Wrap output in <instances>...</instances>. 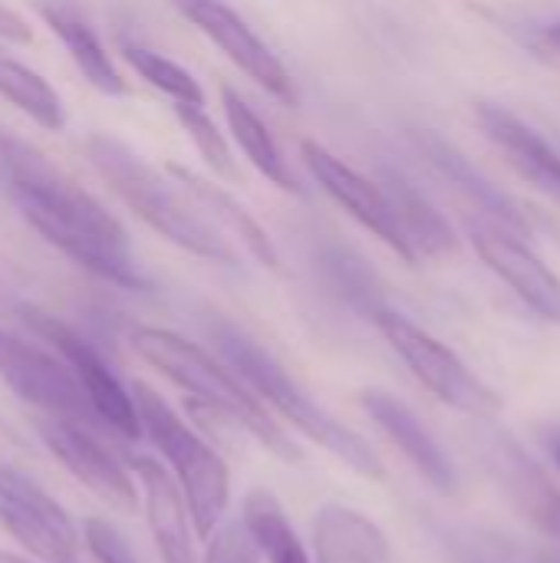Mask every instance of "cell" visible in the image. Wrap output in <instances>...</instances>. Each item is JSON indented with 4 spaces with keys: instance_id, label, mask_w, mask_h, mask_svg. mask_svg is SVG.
<instances>
[{
    "instance_id": "1",
    "label": "cell",
    "mask_w": 560,
    "mask_h": 563,
    "mask_svg": "<svg viewBox=\"0 0 560 563\" xmlns=\"http://www.w3.org/2000/svg\"><path fill=\"white\" fill-rule=\"evenodd\" d=\"M0 168L23 221L76 267L122 290H152L129 251L125 228L36 145L0 132Z\"/></svg>"
},
{
    "instance_id": "2",
    "label": "cell",
    "mask_w": 560,
    "mask_h": 563,
    "mask_svg": "<svg viewBox=\"0 0 560 563\" xmlns=\"http://www.w3.org/2000/svg\"><path fill=\"white\" fill-rule=\"evenodd\" d=\"M211 340L221 353V363L264 402L271 406L284 422H290L300 435L327 449L337 462H343L350 472L370 482H383L386 468L376 455V449L356 435L350 426H343L337 416H330L320 402H314L300 383L261 346L254 343L244 330H238L228 320L211 323Z\"/></svg>"
},
{
    "instance_id": "3",
    "label": "cell",
    "mask_w": 560,
    "mask_h": 563,
    "mask_svg": "<svg viewBox=\"0 0 560 563\" xmlns=\"http://www.w3.org/2000/svg\"><path fill=\"white\" fill-rule=\"evenodd\" d=\"M86 155L99 178L125 201L129 211H135L152 231L178 244L182 251L234 267L238 254L234 247L198 214V208L185 198V191L165 178L158 168H152L142 155H135L125 142L112 135H92L86 142Z\"/></svg>"
},
{
    "instance_id": "4",
    "label": "cell",
    "mask_w": 560,
    "mask_h": 563,
    "mask_svg": "<svg viewBox=\"0 0 560 563\" xmlns=\"http://www.w3.org/2000/svg\"><path fill=\"white\" fill-rule=\"evenodd\" d=\"M132 350L152 369H158L165 379L182 386L191 399L208 402V406L234 416L238 426H244L284 465H300L304 462V452L274 422L271 409L221 360H215L198 343H191V340H185V336H178L172 330H162V327H135L132 330Z\"/></svg>"
},
{
    "instance_id": "5",
    "label": "cell",
    "mask_w": 560,
    "mask_h": 563,
    "mask_svg": "<svg viewBox=\"0 0 560 563\" xmlns=\"http://www.w3.org/2000/svg\"><path fill=\"white\" fill-rule=\"evenodd\" d=\"M129 393L142 435H149L152 445L162 452L168 475L182 488L195 534L208 541L215 528H221L231 505V475L224 459L191 426H185V419L149 383L135 379Z\"/></svg>"
},
{
    "instance_id": "6",
    "label": "cell",
    "mask_w": 560,
    "mask_h": 563,
    "mask_svg": "<svg viewBox=\"0 0 560 563\" xmlns=\"http://www.w3.org/2000/svg\"><path fill=\"white\" fill-rule=\"evenodd\" d=\"M386 343L399 353V360L409 366V373L446 406L465 416L492 419L502 409V396L479 376L472 373L446 343H439L432 333L416 327L409 317L383 307L370 317Z\"/></svg>"
},
{
    "instance_id": "7",
    "label": "cell",
    "mask_w": 560,
    "mask_h": 563,
    "mask_svg": "<svg viewBox=\"0 0 560 563\" xmlns=\"http://www.w3.org/2000/svg\"><path fill=\"white\" fill-rule=\"evenodd\" d=\"M20 320L73 369L89 409L96 412V419L106 432H112L119 439L142 435L129 386L116 376V369L106 363V356L86 336H79L73 327H66L63 320H56L53 313H46L40 307H20Z\"/></svg>"
},
{
    "instance_id": "8",
    "label": "cell",
    "mask_w": 560,
    "mask_h": 563,
    "mask_svg": "<svg viewBox=\"0 0 560 563\" xmlns=\"http://www.w3.org/2000/svg\"><path fill=\"white\" fill-rule=\"evenodd\" d=\"M0 379L17 399L33 406L43 419H63L106 435L73 369L56 353L7 330H0Z\"/></svg>"
},
{
    "instance_id": "9",
    "label": "cell",
    "mask_w": 560,
    "mask_h": 563,
    "mask_svg": "<svg viewBox=\"0 0 560 563\" xmlns=\"http://www.w3.org/2000/svg\"><path fill=\"white\" fill-rule=\"evenodd\" d=\"M40 442L46 445V452L92 495L99 498L109 511L116 515H135L139 501V488L135 478L129 475V468L102 445L99 432L63 422V419H43L36 422Z\"/></svg>"
},
{
    "instance_id": "10",
    "label": "cell",
    "mask_w": 560,
    "mask_h": 563,
    "mask_svg": "<svg viewBox=\"0 0 560 563\" xmlns=\"http://www.w3.org/2000/svg\"><path fill=\"white\" fill-rule=\"evenodd\" d=\"M0 525L40 561H73L79 551V531L63 505L10 465H0Z\"/></svg>"
},
{
    "instance_id": "11",
    "label": "cell",
    "mask_w": 560,
    "mask_h": 563,
    "mask_svg": "<svg viewBox=\"0 0 560 563\" xmlns=\"http://www.w3.org/2000/svg\"><path fill=\"white\" fill-rule=\"evenodd\" d=\"M300 158L310 168L314 181L343 211H350L366 231H373L386 247H393L406 264H419V257H416L413 244L406 241V234H403V228H399V221H396V214H393V208H389V201H386V195L380 188V181H370L366 175L350 168L343 158H337L330 148H323L314 139L300 142Z\"/></svg>"
},
{
    "instance_id": "12",
    "label": "cell",
    "mask_w": 560,
    "mask_h": 563,
    "mask_svg": "<svg viewBox=\"0 0 560 563\" xmlns=\"http://www.w3.org/2000/svg\"><path fill=\"white\" fill-rule=\"evenodd\" d=\"M241 73L264 86L284 106H297V86L274 49L224 0H172Z\"/></svg>"
},
{
    "instance_id": "13",
    "label": "cell",
    "mask_w": 560,
    "mask_h": 563,
    "mask_svg": "<svg viewBox=\"0 0 560 563\" xmlns=\"http://www.w3.org/2000/svg\"><path fill=\"white\" fill-rule=\"evenodd\" d=\"M472 247L479 257L545 320L560 323V277L518 238L515 231L495 221H472L469 224Z\"/></svg>"
},
{
    "instance_id": "14",
    "label": "cell",
    "mask_w": 560,
    "mask_h": 563,
    "mask_svg": "<svg viewBox=\"0 0 560 563\" xmlns=\"http://www.w3.org/2000/svg\"><path fill=\"white\" fill-rule=\"evenodd\" d=\"M360 406L436 492H442V495H455L459 492L455 462L439 445V439L426 429V422L399 396H393L386 389H363L360 393Z\"/></svg>"
},
{
    "instance_id": "15",
    "label": "cell",
    "mask_w": 560,
    "mask_h": 563,
    "mask_svg": "<svg viewBox=\"0 0 560 563\" xmlns=\"http://www.w3.org/2000/svg\"><path fill=\"white\" fill-rule=\"evenodd\" d=\"M125 462L139 478V501L145 505V521L162 563H198L188 505L168 468L149 455H129Z\"/></svg>"
},
{
    "instance_id": "16",
    "label": "cell",
    "mask_w": 560,
    "mask_h": 563,
    "mask_svg": "<svg viewBox=\"0 0 560 563\" xmlns=\"http://www.w3.org/2000/svg\"><path fill=\"white\" fill-rule=\"evenodd\" d=\"M165 175L185 191V198L198 208V214L231 244V241H238L257 264H264V267H281V254H277V247H274V241L267 238V231L228 195V191H221L218 185H211V181H205V178H198L195 172H188V168H182V165H168L165 168Z\"/></svg>"
},
{
    "instance_id": "17",
    "label": "cell",
    "mask_w": 560,
    "mask_h": 563,
    "mask_svg": "<svg viewBox=\"0 0 560 563\" xmlns=\"http://www.w3.org/2000/svg\"><path fill=\"white\" fill-rule=\"evenodd\" d=\"M479 125L505 152L521 178L560 201V152L545 135L495 102H479Z\"/></svg>"
},
{
    "instance_id": "18",
    "label": "cell",
    "mask_w": 560,
    "mask_h": 563,
    "mask_svg": "<svg viewBox=\"0 0 560 563\" xmlns=\"http://www.w3.org/2000/svg\"><path fill=\"white\" fill-rule=\"evenodd\" d=\"M317 563H389V538L376 521L347 505H323L314 515Z\"/></svg>"
},
{
    "instance_id": "19",
    "label": "cell",
    "mask_w": 560,
    "mask_h": 563,
    "mask_svg": "<svg viewBox=\"0 0 560 563\" xmlns=\"http://www.w3.org/2000/svg\"><path fill=\"white\" fill-rule=\"evenodd\" d=\"M40 16L46 20V26L59 36V43L66 46L69 59L76 63V69L83 73V79L99 89L102 96H125L129 92V82L125 76L116 69V63L109 59L106 46L99 43L96 30L69 7V3H59V0H40L36 3Z\"/></svg>"
},
{
    "instance_id": "20",
    "label": "cell",
    "mask_w": 560,
    "mask_h": 563,
    "mask_svg": "<svg viewBox=\"0 0 560 563\" xmlns=\"http://www.w3.org/2000/svg\"><path fill=\"white\" fill-rule=\"evenodd\" d=\"M380 188L406 234V241L413 244L416 257H446L459 247V238L452 231V224L436 211V205L399 172L383 168L380 172Z\"/></svg>"
},
{
    "instance_id": "21",
    "label": "cell",
    "mask_w": 560,
    "mask_h": 563,
    "mask_svg": "<svg viewBox=\"0 0 560 563\" xmlns=\"http://www.w3.org/2000/svg\"><path fill=\"white\" fill-rule=\"evenodd\" d=\"M419 148L426 152V158L459 188V191H465L485 214H488V221H495V224H502V228H508V231H515L518 238H531V224H528V218H525V211L498 188V185H492L455 145H449L446 139H439V135H419Z\"/></svg>"
},
{
    "instance_id": "22",
    "label": "cell",
    "mask_w": 560,
    "mask_h": 563,
    "mask_svg": "<svg viewBox=\"0 0 560 563\" xmlns=\"http://www.w3.org/2000/svg\"><path fill=\"white\" fill-rule=\"evenodd\" d=\"M221 106H224V119L234 132V142L241 145V152L248 155V162L277 188L304 195V185L297 181L290 162L284 158L281 145L274 142L271 129L261 122V115L244 102V96L234 86H221Z\"/></svg>"
},
{
    "instance_id": "23",
    "label": "cell",
    "mask_w": 560,
    "mask_h": 563,
    "mask_svg": "<svg viewBox=\"0 0 560 563\" xmlns=\"http://www.w3.org/2000/svg\"><path fill=\"white\" fill-rule=\"evenodd\" d=\"M241 528L267 563H310L281 498L267 488H251L241 501Z\"/></svg>"
},
{
    "instance_id": "24",
    "label": "cell",
    "mask_w": 560,
    "mask_h": 563,
    "mask_svg": "<svg viewBox=\"0 0 560 563\" xmlns=\"http://www.w3.org/2000/svg\"><path fill=\"white\" fill-rule=\"evenodd\" d=\"M0 96L46 132H59L66 125V109L56 89L40 73L7 56H0Z\"/></svg>"
},
{
    "instance_id": "25",
    "label": "cell",
    "mask_w": 560,
    "mask_h": 563,
    "mask_svg": "<svg viewBox=\"0 0 560 563\" xmlns=\"http://www.w3.org/2000/svg\"><path fill=\"white\" fill-rule=\"evenodd\" d=\"M122 56L129 59V66L149 82L155 86L158 92H165L172 102H185V106H205V92L198 86V79L182 69L178 63H172L168 56L142 46V43H125L122 46Z\"/></svg>"
},
{
    "instance_id": "26",
    "label": "cell",
    "mask_w": 560,
    "mask_h": 563,
    "mask_svg": "<svg viewBox=\"0 0 560 563\" xmlns=\"http://www.w3.org/2000/svg\"><path fill=\"white\" fill-rule=\"evenodd\" d=\"M327 274L330 280L337 284V290L350 300V307L363 310L366 317H373L376 310L386 307V297H383V284L380 277L370 271V264L363 257H356L353 251H343V247H333L327 257Z\"/></svg>"
},
{
    "instance_id": "27",
    "label": "cell",
    "mask_w": 560,
    "mask_h": 563,
    "mask_svg": "<svg viewBox=\"0 0 560 563\" xmlns=\"http://www.w3.org/2000/svg\"><path fill=\"white\" fill-rule=\"evenodd\" d=\"M172 109H175V119L182 122V129L188 132V139L195 142L198 155L215 168V175L234 181V178L241 175V172H238V162H234V155H231V148H228V142H224V135L218 132L215 119L205 112V106L172 102Z\"/></svg>"
},
{
    "instance_id": "28",
    "label": "cell",
    "mask_w": 560,
    "mask_h": 563,
    "mask_svg": "<svg viewBox=\"0 0 560 563\" xmlns=\"http://www.w3.org/2000/svg\"><path fill=\"white\" fill-rule=\"evenodd\" d=\"M83 544L96 563H139V558L132 554V548L125 541V534L106 518L92 515L83 521Z\"/></svg>"
},
{
    "instance_id": "29",
    "label": "cell",
    "mask_w": 560,
    "mask_h": 563,
    "mask_svg": "<svg viewBox=\"0 0 560 563\" xmlns=\"http://www.w3.org/2000/svg\"><path fill=\"white\" fill-rule=\"evenodd\" d=\"M201 563H261V554L251 544L241 521H234V525L215 528V534L208 538V551H205Z\"/></svg>"
},
{
    "instance_id": "30",
    "label": "cell",
    "mask_w": 560,
    "mask_h": 563,
    "mask_svg": "<svg viewBox=\"0 0 560 563\" xmlns=\"http://www.w3.org/2000/svg\"><path fill=\"white\" fill-rule=\"evenodd\" d=\"M0 36L10 40V43H30L33 40V30L26 26V20L17 10H10V7L0 3Z\"/></svg>"
},
{
    "instance_id": "31",
    "label": "cell",
    "mask_w": 560,
    "mask_h": 563,
    "mask_svg": "<svg viewBox=\"0 0 560 563\" xmlns=\"http://www.w3.org/2000/svg\"><path fill=\"white\" fill-rule=\"evenodd\" d=\"M472 563H521L508 548H502V544H479L475 551H472V558H469Z\"/></svg>"
},
{
    "instance_id": "32",
    "label": "cell",
    "mask_w": 560,
    "mask_h": 563,
    "mask_svg": "<svg viewBox=\"0 0 560 563\" xmlns=\"http://www.w3.org/2000/svg\"><path fill=\"white\" fill-rule=\"evenodd\" d=\"M545 40H548V43H551V46H554V49H558V53H560V23H554V26H548Z\"/></svg>"
},
{
    "instance_id": "33",
    "label": "cell",
    "mask_w": 560,
    "mask_h": 563,
    "mask_svg": "<svg viewBox=\"0 0 560 563\" xmlns=\"http://www.w3.org/2000/svg\"><path fill=\"white\" fill-rule=\"evenodd\" d=\"M0 563H30L26 558H20V554H13V551H3L0 548Z\"/></svg>"
},
{
    "instance_id": "34",
    "label": "cell",
    "mask_w": 560,
    "mask_h": 563,
    "mask_svg": "<svg viewBox=\"0 0 560 563\" xmlns=\"http://www.w3.org/2000/svg\"><path fill=\"white\" fill-rule=\"evenodd\" d=\"M548 449H551V459L558 462V468H560V432H558V435H551V442H548Z\"/></svg>"
},
{
    "instance_id": "35",
    "label": "cell",
    "mask_w": 560,
    "mask_h": 563,
    "mask_svg": "<svg viewBox=\"0 0 560 563\" xmlns=\"http://www.w3.org/2000/svg\"><path fill=\"white\" fill-rule=\"evenodd\" d=\"M538 563H560V551H541Z\"/></svg>"
},
{
    "instance_id": "36",
    "label": "cell",
    "mask_w": 560,
    "mask_h": 563,
    "mask_svg": "<svg viewBox=\"0 0 560 563\" xmlns=\"http://www.w3.org/2000/svg\"><path fill=\"white\" fill-rule=\"evenodd\" d=\"M59 563H76V561H59Z\"/></svg>"
}]
</instances>
